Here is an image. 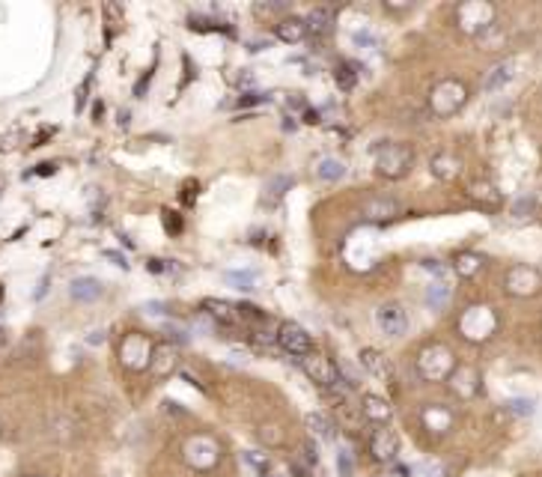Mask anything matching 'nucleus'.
Here are the masks:
<instances>
[{"label":"nucleus","instance_id":"nucleus-1","mask_svg":"<svg viewBox=\"0 0 542 477\" xmlns=\"http://www.w3.org/2000/svg\"><path fill=\"white\" fill-rule=\"evenodd\" d=\"M456 328L468 343H486L498 334L500 316L495 307H489V304H468L465 311L459 313Z\"/></svg>","mask_w":542,"mask_h":477},{"label":"nucleus","instance_id":"nucleus-2","mask_svg":"<svg viewBox=\"0 0 542 477\" xmlns=\"http://www.w3.org/2000/svg\"><path fill=\"white\" fill-rule=\"evenodd\" d=\"M456 355L447 343H429L417 352V376L424 382H447V376L453 373Z\"/></svg>","mask_w":542,"mask_h":477},{"label":"nucleus","instance_id":"nucleus-3","mask_svg":"<svg viewBox=\"0 0 542 477\" xmlns=\"http://www.w3.org/2000/svg\"><path fill=\"white\" fill-rule=\"evenodd\" d=\"M220 456H224V447L218 444V439L206 433H194L188 435L182 444V460L188 469L194 472H215L220 465Z\"/></svg>","mask_w":542,"mask_h":477},{"label":"nucleus","instance_id":"nucleus-4","mask_svg":"<svg viewBox=\"0 0 542 477\" xmlns=\"http://www.w3.org/2000/svg\"><path fill=\"white\" fill-rule=\"evenodd\" d=\"M468 87L459 81V78H444L438 81L433 89H429V111L435 117L447 119V117H456L462 108L468 105Z\"/></svg>","mask_w":542,"mask_h":477},{"label":"nucleus","instance_id":"nucleus-5","mask_svg":"<svg viewBox=\"0 0 542 477\" xmlns=\"http://www.w3.org/2000/svg\"><path fill=\"white\" fill-rule=\"evenodd\" d=\"M456 24L462 33L480 39L486 30L498 24V9L486 0H465V4L456 6Z\"/></svg>","mask_w":542,"mask_h":477},{"label":"nucleus","instance_id":"nucleus-6","mask_svg":"<svg viewBox=\"0 0 542 477\" xmlns=\"http://www.w3.org/2000/svg\"><path fill=\"white\" fill-rule=\"evenodd\" d=\"M411 164H415V153H411V146H406V144H385V146H378V153H376V171L381 176L403 179L411 171Z\"/></svg>","mask_w":542,"mask_h":477},{"label":"nucleus","instance_id":"nucleus-7","mask_svg":"<svg viewBox=\"0 0 542 477\" xmlns=\"http://www.w3.org/2000/svg\"><path fill=\"white\" fill-rule=\"evenodd\" d=\"M504 290L513 298H534L542 293V275L539 268L528 266V263H516L507 268L504 275Z\"/></svg>","mask_w":542,"mask_h":477},{"label":"nucleus","instance_id":"nucleus-8","mask_svg":"<svg viewBox=\"0 0 542 477\" xmlns=\"http://www.w3.org/2000/svg\"><path fill=\"white\" fill-rule=\"evenodd\" d=\"M301 370L307 373V379H313L322 391H334V388L343 385V376H340V367L331 361V358L319 355V352H307L304 358H298Z\"/></svg>","mask_w":542,"mask_h":477},{"label":"nucleus","instance_id":"nucleus-9","mask_svg":"<svg viewBox=\"0 0 542 477\" xmlns=\"http://www.w3.org/2000/svg\"><path fill=\"white\" fill-rule=\"evenodd\" d=\"M153 343L146 341V334H128L123 346H119V361H123L126 370L140 373L149 370V361H153Z\"/></svg>","mask_w":542,"mask_h":477},{"label":"nucleus","instance_id":"nucleus-10","mask_svg":"<svg viewBox=\"0 0 542 477\" xmlns=\"http://www.w3.org/2000/svg\"><path fill=\"white\" fill-rule=\"evenodd\" d=\"M447 388L453 391L456 400H474V397L483 391V376L474 364H456L453 373L447 376Z\"/></svg>","mask_w":542,"mask_h":477},{"label":"nucleus","instance_id":"nucleus-11","mask_svg":"<svg viewBox=\"0 0 542 477\" xmlns=\"http://www.w3.org/2000/svg\"><path fill=\"white\" fill-rule=\"evenodd\" d=\"M420 424H424V430L429 435H435V439H441V435H450L456 426V412L450 409V406L444 403H433L426 406L424 412H420Z\"/></svg>","mask_w":542,"mask_h":477},{"label":"nucleus","instance_id":"nucleus-12","mask_svg":"<svg viewBox=\"0 0 542 477\" xmlns=\"http://www.w3.org/2000/svg\"><path fill=\"white\" fill-rule=\"evenodd\" d=\"M376 325L385 337H403L408 332V311L397 302L381 304L376 311Z\"/></svg>","mask_w":542,"mask_h":477},{"label":"nucleus","instance_id":"nucleus-13","mask_svg":"<svg viewBox=\"0 0 542 477\" xmlns=\"http://www.w3.org/2000/svg\"><path fill=\"white\" fill-rule=\"evenodd\" d=\"M275 341H277L280 350H284L286 355H293V358H304L310 352V334L298 323H284V325H280Z\"/></svg>","mask_w":542,"mask_h":477},{"label":"nucleus","instance_id":"nucleus-14","mask_svg":"<svg viewBox=\"0 0 542 477\" xmlns=\"http://www.w3.org/2000/svg\"><path fill=\"white\" fill-rule=\"evenodd\" d=\"M369 454H373V460L378 463H397L399 456V435L390 430V426H376L373 433H369Z\"/></svg>","mask_w":542,"mask_h":477},{"label":"nucleus","instance_id":"nucleus-15","mask_svg":"<svg viewBox=\"0 0 542 477\" xmlns=\"http://www.w3.org/2000/svg\"><path fill=\"white\" fill-rule=\"evenodd\" d=\"M360 215L373 224H385V221H394V218L403 215V206H399L394 197H385V194H373L360 203Z\"/></svg>","mask_w":542,"mask_h":477},{"label":"nucleus","instance_id":"nucleus-16","mask_svg":"<svg viewBox=\"0 0 542 477\" xmlns=\"http://www.w3.org/2000/svg\"><path fill=\"white\" fill-rule=\"evenodd\" d=\"M516 72H519V63L516 60H500L486 72L483 78V93H498V89H504L516 81Z\"/></svg>","mask_w":542,"mask_h":477},{"label":"nucleus","instance_id":"nucleus-17","mask_svg":"<svg viewBox=\"0 0 542 477\" xmlns=\"http://www.w3.org/2000/svg\"><path fill=\"white\" fill-rule=\"evenodd\" d=\"M360 417L369 421L373 426H388V421L394 417V406H390L385 397L367 394L364 400H360Z\"/></svg>","mask_w":542,"mask_h":477},{"label":"nucleus","instance_id":"nucleus-18","mask_svg":"<svg viewBox=\"0 0 542 477\" xmlns=\"http://www.w3.org/2000/svg\"><path fill=\"white\" fill-rule=\"evenodd\" d=\"M468 197L480 209H498L500 203H504V194H500L498 185L489 182V179H477V182H471L468 185Z\"/></svg>","mask_w":542,"mask_h":477},{"label":"nucleus","instance_id":"nucleus-19","mask_svg":"<svg viewBox=\"0 0 542 477\" xmlns=\"http://www.w3.org/2000/svg\"><path fill=\"white\" fill-rule=\"evenodd\" d=\"M203 311L212 316L218 325H224V328L242 325V320H238V307L229 304V302H220V298H209V302H203Z\"/></svg>","mask_w":542,"mask_h":477},{"label":"nucleus","instance_id":"nucleus-20","mask_svg":"<svg viewBox=\"0 0 542 477\" xmlns=\"http://www.w3.org/2000/svg\"><path fill=\"white\" fill-rule=\"evenodd\" d=\"M307 33H313V36H328L331 30H334V24H337V9L334 6H316L313 13L307 15Z\"/></svg>","mask_w":542,"mask_h":477},{"label":"nucleus","instance_id":"nucleus-21","mask_svg":"<svg viewBox=\"0 0 542 477\" xmlns=\"http://www.w3.org/2000/svg\"><path fill=\"white\" fill-rule=\"evenodd\" d=\"M429 171H433V176H438L441 182H453L462 173V162L453 153H438L433 155V162H429Z\"/></svg>","mask_w":542,"mask_h":477},{"label":"nucleus","instance_id":"nucleus-22","mask_svg":"<svg viewBox=\"0 0 542 477\" xmlns=\"http://www.w3.org/2000/svg\"><path fill=\"white\" fill-rule=\"evenodd\" d=\"M360 367H364L367 373H373L376 379H394V367L381 352L376 350H364L360 352Z\"/></svg>","mask_w":542,"mask_h":477},{"label":"nucleus","instance_id":"nucleus-23","mask_svg":"<svg viewBox=\"0 0 542 477\" xmlns=\"http://www.w3.org/2000/svg\"><path fill=\"white\" fill-rule=\"evenodd\" d=\"M483 266H486V260L480 254L462 251V254H456V260H453V272L459 277H477L480 272H483Z\"/></svg>","mask_w":542,"mask_h":477},{"label":"nucleus","instance_id":"nucleus-24","mask_svg":"<svg viewBox=\"0 0 542 477\" xmlns=\"http://www.w3.org/2000/svg\"><path fill=\"white\" fill-rule=\"evenodd\" d=\"M69 293H72L75 302H96V298L102 295V284H98L96 277H75Z\"/></svg>","mask_w":542,"mask_h":477},{"label":"nucleus","instance_id":"nucleus-25","mask_svg":"<svg viewBox=\"0 0 542 477\" xmlns=\"http://www.w3.org/2000/svg\"><path fill=\"white\" fill-rule=\"evenodd\" d=\"M316 176L322 179V182H337V179L346 176V164L340 162V158H334V155H325V158H319Z\"/></svg>","mask_w":542,"mask_h":477},{"label":"nucleus","instance_id":"nucleus-26","mask_svg":"<svg viewBox=\"0 0 542 477\" xmlns=\"http://www.w3.org/2000/svg\"><path fill=\"white\" fill-rule=\"evenodd\" d=\"M304 36H307V24L295 15H289L277 24V39H284V42H301Z\"/></svg>","mask_w":542,"mask_h":477},{"label":"nucleus","instance_id":"nucleus-27","mask_svg":"<svg viewBox=\"0 0 542 477\" xmlns=\"http://www.w3.org/2000/svg\"><path fill=\"white\" fill-rule=\"evenodd\" d=\"M149 370H153L155 376H164L176 370V350H170V346H164V350H155L153 352V361H149Z\"/></svg>","mask_w":542,"mask_h":477},{"label":"nucleus","instance_id":"nucleus-28","mask_svg":"<svg viewBox=\"0 0 542 477\" xmlns=\"http://www.w3.org/2000/svg\"><path fill=\"white\" fill-rule=\"evenodd\" d=\"M450 295H453V290H450V281H433V284H429V290H426V302H429L433 311H441V307L450 302Z\"/></svg>","mask_w":542,"mask_h":477},{"label":"nucleus","instance_id":"nucleus-29","mask_svg":"<svg viewBox=\"0 0 542 477\" xmlns=\"http://www.w3.org/2000/svg\"><path fill=\"white\" fill-rule=\"evenodd\" d=\"M307 426H310V433L313 435H319L322 442H334L337 439V433H334V424L328 421L325 415H307Z\"/></svg>","mask_w":542,"mask_h":477},{"label":"nucleus","instance_id":"nucleus-30","mask_svg":"<svg viewBox=\"0 0 542 477\" xmlns=\"http://www.w3.org/2000/svg\"><path fill=\"white\" fill-rule=\"evenodd\" d=\"M293 185V176H275V179H268V185H266V206H277L280 203V197L286 194V188Z\"/></svg>","mask_w":542,"mask_h":477},{"label":"nucleus","instance_id":"nucleus-31","mask_svg":"<svg viewBox=\"0 0 542 477\" xmlns=\"http://www.w3.org/2000/svg\"><path fill=\"white\" fill-rule=\"evenodd\" d=\"M334 81H337L340 89H355V84H358V69L352 63H340L334 69Z\"/></svg>","mask_w":542,"mask_h":477},{"label":"nucleus","instance_id":"nucleus-32","mask_svg":"<svg viewBox=\"0 0 542 477\" xmlns=\"http://www.w3.org/2000/svg\"><path fill=\"white\" fill-rule=\"evenodd\" d=\"M224 281H227V284H233L236 290L250 293V290H254V284H257V272H250V268H248V272H227V275H224Z\"/></svg>","mask_w":542,"mask_h":477},{"label":"nucleus","instance_id":"nucleus-33","mask_svg":"<svg viewBox=\"0 0 542 477\" xmlns=\"http://www.w3.org/2000/svg\"><path fill=\"white\" fill-rule=\"evenodd\" d=\"M337 469H340V474L343 477H352V451H349L346 444H340L337 447Z\"/></svg>","mask_w":542,"mask_h":477},{"label":"nucleus","instance_id":"nucleus-34","mask_svg":"<svg viewBox=\"0 0 542 477\" xmlns=\"http://www.w3.org/2000/svg\"><path fill=\"white\" fill-rule=\"evenodd\" d=\"M504 409H507V412H513V415H519V417L534 415V400H507V403H504Z\"/></svg>","mask_w":542,"mask_h":477},{"label":"nucleus","instance_id":"nucleus-35","mask_svg":"<svg viewBox=\"0 0 542 477\" xmlns=\"http://www.w3.org/2000/svg\"><path fill=\"white\" fill-rule=\"evenodd\" d=\"M352 42L358 45V48H376L378 45V39L369 33V30H355L352 33Z\"/></svg>","mask_w":542,"mask_h":477},{"label":"nucleus","instance_id":"nucleus-36","mask_svg":"<svg viewBox=\"0 0 542 477\" xmlns=\"http://www.w3.org/2000/svg\"><path fill=\"white\" fill-rule=\"evenodd\" d=\"M537 209V201L534 197H521V201H516L513 203V215H519V218H525V215H530Z\"/></svg>","mask_w":542,"mask_h":477},{"label":"nucleus","instance_id":"nucleus-37","mask_svg":"<svg viewBox=\"0 0 542 477\" xmlns=\"http://www.w3.org/2000/svg\"><path fill=\"white\" fill-rule=\"evenodd\" d=\"M286 4H257V15H268V13H284Z\"/></svg>","mask_w":542,"mask_h":477},{"label":"nucleus","instance_id":"nucleus-38","mask_svg":"<svg viewBox=\"0 0 542 477\" xmlns=\"http://www.w3.org/2000/svg\"><path fill=\"white\" fill-rule=\"evenodd\" d=\"M167 218H164V224H167V230H173V233H179L182 230V221L176 218V212H164Z\"/></svg>","mask_w":542,"mask_h":477},{"label":"nucleus","instance_id":"nucleus-39","mask_svg":"<svg viewBox=\"0 0 542 477\" xmlns=\"http://www.w3.org/2000/svg\"><path fill=\"white\" fill-rule=\"evenodd\" d=\"M257 102H268V96H259V93H245L238 98V105H257Z\"/></svg>","mask_w":542,"mask_h":477},{"label":"nucleus","instance_id":"nucleus-40","mask_svg":"<svg viewBox=\"0 0 542 477\" xmlns=\"http://www.w3.org/2000/svg\"><path fill=\"white\" fill-rule=\"evenodd\" d=\"M105 257H107V260H114L117 266H123V268L128 266V263H126V257H123V254H117V251H105Z\"/></svg>","mask_w":542,"mask_h":477},{"label":"nucleus","instance_id":"nucleus-41","mask_svg":"<svg viewBox=\"0 0 542 477\" xmlns=\"http://www.w3.org/2000/svg\"><path fill=\"white\" fill-rule=\"evenodd\" d=\"M102 341H105L102 332H93V334H89V343H102Z\"/></svg>","mask_w":542,"mask_h":477},{"label":"nucleus","instance_id":"nucleus-42","mask_svg":"<svg viewBox=\"0 0 542 477\" xmlns=\"http://www.w3.org/2000/svg\"><path fill=\"white\" fill-rule=\"evenodd\" d=\"M259 477H277L275 472H266V474H259Z\"/></svg>","mask_w":542,"mask_h":477},{"label":"nucleus","instance_id":"nucleus-43","mask_svg":"<svg viewBox=\"0 0 542 477\" xmlns=\"http://www.w3.org/2000/svg\"><path fill=\"white\" fill-rule=\"evenodd\" d=\"M24 477H42V474H24Z\"/></svg>","mask_w":542,"mask_h":477}]
</instances>
